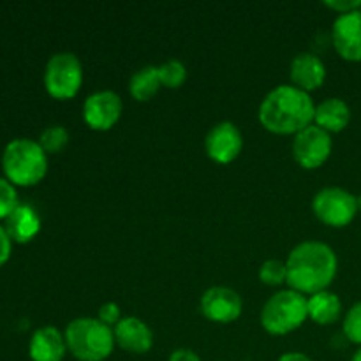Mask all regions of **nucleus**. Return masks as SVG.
<instances>
[{"mask_svg": "<svg viewBox=\"0 0 361 361\" xmlns=\"http://www.w3.org/2000/svg\"><path fill=\"white\" fill-rule=\"evenodd\" d=\"M44 88L55 99H73L83 85V63L71 51L49 56L44 67Z\"/></svg>", "mask_w": 361, "mask_h": 361, "instance_id": "obj_6", "label": "nucleus"}, {"mask_svg": "<svg viewBox=\"0 0 361 361\" xmlns=\"http://www.w3.org/2000/svg\"><path fill=\"white\" fill-rule=\"evenodd\" d=\"M277 361H314V360L310 358L309 355H305V353L288 351V353H284V355L279 356Z\"/></svg>", "mask_w": 361, "mask_h": 361, "instance_id": "obj_29", "label": "nucleus"}, {"mask_svg": "<svg viewBox=\"0 0 361 361\" xmlns=\"http://www.w3.org/2000/svg\"><path fill=\"white\" fill-rule=\"evenodd\" d=\"M4 229L9 235L11 242L28 243L41 231V217L34 207L20 203L6 219Z\"/></svg>", "mask_w": 361, "mask_h": 361, "instance_id": "obj_16", "label": "nucleus"}, {"mask_svg": "<svg viewBox=\"0 0 361 361\" xmlns=\"http://www.w3.org/2000/svg\"><path fill=\"white\" fill-rule=\"evenodd\" d=\"M286 267L289 289L310 296L330 288L337 277L338 257L328 243L321 240H303L293 247Z\"/></svg>", "mask_w": 361, "mask_h": 361, "instance_id": "obj_1", "label": "nucleus"}, {"mask_svg": "<svg viewBox=\"0 0 361 361\" xmlns=\"http://www.w3.org/2000/svg\"><path fill=\"white\" fill-rule=\"evenodd\" d=\"M115 342L127 353L133 355H145L154 345V331L136 316H127L120 319V323L113 328Z\"/></svg>", "mask_w": 361, "mask_h": 361, "instance_id": "obj_13", "label": "nucleus"}, {"mask_svg": "<svg viewBox=\"0 0 361 361\" xmlns=\"http://www.w3.org/2000/svg\"><path fill=\"white\" fill-rule=\"evenodd\" d=\"M345 338L353 344L361 345V302H356L351 309L345 312L344 323H342Z\"/></svg>", "mask_w": 361, "mask_h": 361, "instance_id": "obj_23", "label": "nucleus"}, {"mask_svg": "<svg viewBox=\"0 0 361 361\" xmlns=\"http://www.w3.org/2000/svg\"><path fill=\"white\" fill-rule=\"evenodd\" d=\"M67 351L80 361H104L115 349L113 328L97 317H76L63 331Z\"/></svg>", "mask_w": 361, "mask_h": 361, "instance_id": "obj_4", "label": "nucleus"}, {"mask_svg": "<svg viewBox=\"0 0 361 361\" xmlns=\"http://www.w3.org/2000/svg\"><path fill=\"white\" fill-rule=\"evenodd\" d=\"M351 122V108L341 97H328L316 104L314 123L326 133H341Z\"/></svg>", "mask_w": 361, "mask_h": 361, "instance_id": "obj_17", "label": "nucleus"}, {"mask_svg": "<svg viewBox=\"0 0 361 361\" xmlns=\"http://www.w3.org/2000/svg\"><path fill=\"white\" fill-rule=\"evenodd\" d=\"M293 157L302 168L316 169L328 161L334 150V141L331 134L324 129L317 127L316 123H310L293 137Z\"/></svg>", "mask_w": 361, "mask_h": 361, "instance_id": "obj_8", "label": "nucleus"}, {"mask_svg": "<svg viewBox=\"0 0 361 361\" xmlns=\"http://www.w3.org/2000/svg\"><path fill=\"white\" fill-rule=\"evenodd\" d=\"M123 101L115 90L92 92L83 102V118L95 130H108L120 120Z\"/></svg>", "mask_w": 361, "mask_h": 361, "instance_id": "obj_10", "label": "nucleus"}, {"mask_svg": "<svg viewBox=\"0 0 361 361\" xmlns=\"http://www.w3.org/2000/svg\"><path fill=\"white\" fill-rule=\"evenodd\" d=\"M168 361H201V358L194 349L176 348L173 349L171 355L168 356Z\"/></svg>", "mask_w": 361, "mask_h": 361, "instance_id": "obj_28", "label": "nucleus"}, {"mask_svg": "<svg viewBox=\"0 0 361 361\" xmlns=\"http://www.w3.org/2000/svg\"><path fill=\"white\" fill-rule=\"evenodd\" d=\"M331 41L338 55L349 62L361 60V9L338 14L331 27Z\"/></svg>", "mask_w": 361, "mask_h": 361, "instance_id": "obj_12", "label": "nucleus"}, {"mask_svg": "<svg viewBox=\"0 0 361 361\" xmlns=\"http://www.w3.org/2000/svg\"><path fill=\"white\" fill-rule=\"evenodd\" d=\"M20 204L18 201V192L16 187L9 182L7 178H2L0 176V219L6 221L9 217L11 212Z\"/></svg>", "mask_w": 361, "mask_h": 361, "instance_id": "obj_24", "label": "nucleus"}, {"mask_svg": "<svg viewBox=\"0 0 361 361\" xmlns=\"http://www.w3.org/2000/svg\"><path fill=\"white\" fill-rule=\"evenodd\" d=\"M289 76H291L293 85L310 94V90L319 88L326 80V66L316 53L302 51L291 60Z\"/></svg>", "mask_w": 361, "mask_h": 361, "instance_id": "obj_14", "label": "nucleus"}, {"mask_svg": "<svg viewBox=\"0 0 361 361\" xmlns=\"http://www.w3.org/2000/svg\"><path fill=\"white\" fill-rule=\"evenodd\" d=\"M259 319L270 335L291 334L309 319L307 296L295 289H281L264 302Z\"/></svg>", "mask_w": 361, "mask_h": 361, "instance_id": "obj_5", "label": "nucleus"}, {"mask_svg": "<svg viewBox=\"0 0 361 361\" xmlns=\"http://www.w3.org/2000/svg\"><path fill=\"white\" fill-rule=\"evenodd\" d=\"M259 281L267 286H274V288L288 284V267H286V261L277 259V257L264 261L259 267Z\"/></svg>", "mask_w": 361, "mask_h": 361, "instance_id": "obj_22", "label": "nucleus"}, {"mask_svg": "<svg viewBox=\"0 0 361 361\" xmlns=\"http://www.w3.org/2000/svg\"><path fill=\"white\" fill-rule=\"evenodd\" d=\"M37 141L46 154H56V152H62L69 143V130L63 126H59V123L48 126L39 134Z\"/></svg>", "mask_w": 361, "mask_h": 361, "instance_id": "obj_20", "label": "nucleus"}, {"mask_svg": "<svg viewBox=\"0 0 361 361\" xmlns=\"http://www.w3.org/2000/svg\"><path fill=\"white\" fill-rule=\"evenodd\" d=\"M351 361H361V345H360V349H358V351H356L355 355H353Z\"/></svg>", "mask_w": 361, "mask_h": 361, "instance_id": "obj_30", "label": "nucleus"}, {"mask_svg": "<svg viewBox=\"0 0 361 361\" xmlns=\"http://www.w3.org/2000/svg\"><path fill=\"white\" fill-rule=\"evenodd\" d=\"M201 312L214 323L228 324L238 319L243 310V300L238 291L228 286H212L201 295Z\"/></svg>", "mask_w": 361, "mask_h": 361, "instance_id": "obj_9", "label": "nucleus"}, {"mask_svg": "<svg viewBox=\"0 0 361 361\" xmlns=\"http://www.w3.org/2000/svg\"><path fill=\"white\" fill-rule=\"evenodd\" d=\"M2 169L14 187L35 185L48 173V154L42 150L39 141L16 137L4 148Z\"/></svg>", "mask_w": 361, "mask_h": 361, "instance_id": "obj_3", "label": "nucleus"}, {"mask_svg": "<svg viewBox=\"0 0 361 361\" xmlns=\"http://www.w3.org/2000/svg\"><path fill=\"white\" fill-rule=\"evenodd\" d=\"M324 6L337 11L338 14H345L351 13V11L361 9V0H326Z\"/></svg>", "mask_w": 361, "mask_h": 361, "instance_id": "obj_26", "label": "nucleus"}, {"mask_svg": "<svg viewBox=\"0 0 361 361\" xmlns=\"http://www.w3.org/2000/svg\"><path fill=\"white\" fill-rule=\"evenodd\" d=\"M67 355L66 337L55 326H41L28 342L30 361H63Z\"/></svg>", "mask_w": 361, "mask_h": 361, "instance_id": "obj_15", "label": "nucleus"}, {"mask_svg": "<svg viewBox=\"0 0 361 361\" xmlns=\"http://www.w3.org/2000/svg\"><path fill=\"white\" fill-rule=\"evenodd\" d=\"M162 87L159 66H145L137 69L129 80V92L136 101H148Z\"/></svg>", "mask_w": 361, "mask_h": 361, "instance_id": "obj_19", "label": "nucleus"}, {"mask_svg": "<svg viewBox=\"0 0 361 361\" xmlns=\"http://www.w3.org/2000/svg\"><path fill=\"white\" fill-rule=\"evenodd\" d=\"M221 361H226V360H221Z\"/></svg>", "mask_w": 361, "mask_h": 361, "instance_id": "obj_31", "label": "nucleus"}, {"mask_svg": "<svg viewBox=\"0 0 361 361\" xmlns=\"http://www.w3.org/2000/svg\"><path fill=\"white\" fill-rule=\"evenodd\" d=\"M316 102L309 92L293 83L277 85L263 97L259 104L261 126L275 134H298L310 123H314Z\"/></svg>", "mask_w": 361, "mask_h": 361, "instance_id": "obj_2", "label": "nucleus"}, {"mask_svg": "<svg viewBox=\"0 0 361 361\" xmlns=\"http://www.w3.org/2000/svg\"><path fill=\"white\" fill-rule=\"evenodd\" d=\"M11 250H13V242H11L9 235L6 233L4 226H0V268L9 261Z\"/></svg>", "mask_w": 361, "mask_h": 361, "instance_id": "obj_27", "label": "nucleus"}, {"mask_svg": "<svg viewBox=\"0 0 361 361\" xmlns=\"http://www.w3.org/2000/svg\"><path fill=\"white\" fill-rule=\"evenodd\" d=\"M307 309H309V319L326 326V324H334L341 317L342 302L337 293L324 289V291L307 296Z\"/></svg>", "mask_w": 361, "mask_h": 361, "instance_id": "obj_18", "label": "nucleus"}, {"mask_svg": "<svg viewBox=\"0 0 361 361\" xmlns=\"http://www.w3.org/2000/svg\"><path fill=\"white\" fill-rule=\"evenodd\" d=\"M243 148V134L238 126L229 120L215 123L204 137L207 155L217 164H229L240 155Z\"/></svg>", "mask_w": 361, "mask_h": 361, "instance_id": "obj_11", "label": "nucleus"}, {"mask_svg": "<svg viewBox=\"0 0 361 361\" xmlns=\"http://www.w3.org/2000/svg\"><path fill=\"white\" fill-rule=\"evenodd\" d=\"M159 76H161L162 87L178 88L187 80V67L182 60L169 59L159 66Z\"/></svg>", "mask_w": 361, "mask_h": 361, "instance_id": "obj_21", "label": "nucleus"}, {"mask_svg": "<svg viewBox=\"0 0 361 361\" xmlns=\"http://www.w3.org/2000/svg\"><path fill=\"white\" fill-rule=\"evenodd\" d=\"M312 210L323 224L344 228L355 221L360 210L358 197L342 187H323L312 200Z\"/></svg>", "mask_w": 361, "mask_h": 361, "instance_id": "obj_7", "label": "nucleus"}, {"mask_svg": "<svg viewBox=\"0 0 361 361\" xmlns=\"http://www.w3.org/2000/svg\"><path fill=\"white\" fill-rule=\"evenodd\" d=\"M97 319L101 323L108 324V326L115 328L120 323V319H122V310H120V307L115 302H106L99 307Z\"/></svg>", "mask_w": 361, "mask_h": 361, "instance_id": "obj_25", "label": "nucleus"}]
</instances>
